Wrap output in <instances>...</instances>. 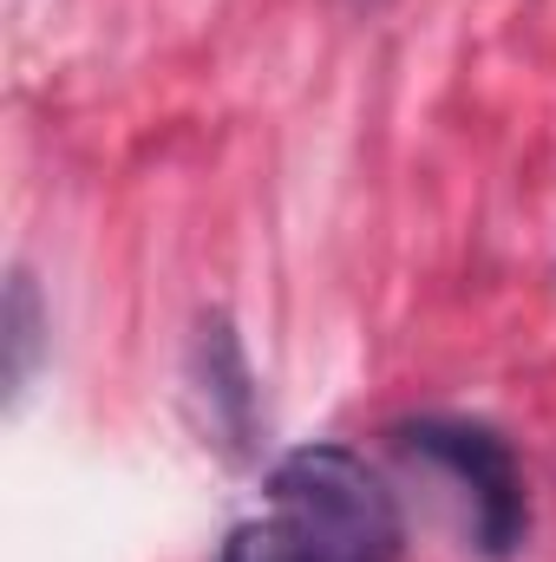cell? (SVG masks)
I'll list each match as a JSON object with an SVG mask.
<instances>
[{
	"instance_id": "6da1fadb",
	"label": "cell",
	"mask_w": 556,
	"mask_h": 562,
	"mask_svg": "<svg viewBox=\"0 0 556 562\" xmlns=\"http://www.w3.org/2000/svg\"><path fill=\"white\" fill-rule=\"evenodd\" d=\"M407 524L393 491L341 445L276 458L263 517L236 524L223 562H400Z\"/></svg>"
},
{
	"instance_id": "7a4b0ae2",
	"label": "cell",
	"mask_w": 556,
	"mask_h": 562,
	"mask_svg": "<svg viewBox=\"0 0 556 562\" xmlns=\"http://www.w3.org/2000/svg\"><path fill=\"white\" fill-rule=\"evenodd\" d=\"M400 451L432 464L438 477H452V491L465 497V517H471V537L485 557H511L524 543V471H518V451L478 419H413L393 431Z\"/></svg>"
},
{
	"instance_id": "3957f363",
	"label": "cell",
	"mask_w": 556,
	"mask_h": 562,
	"mask_svg": "<svg viewBox=\"0 0 556 562\" xmlns=\"http://www.w3.org/2000/svg\"><path fill=\"white\" fill-rule=\"evenodd\" d=\"M190 380H197V400H203V431L230 458H249V445H256V380H249V360H243L230 321H203Z\"/></svg>"
},
{
	"instance_id": "277c9868",
	"label": "cell",
	"mask_w": 556,
	"mask_h": 562,
	"mask_svg": "<svg viewBox=\"0 0 556 562\" xmlns=\"http://www.w3.org/2000/svg\"><path fill=\"white\" fill-rule=\"evenodd\" d=\"M0 353H7V400L26 393L33 367H40V347H46V314H40V288L26 269H13L7 281V314H0Z\"/></svg>"
}]
</instances>
